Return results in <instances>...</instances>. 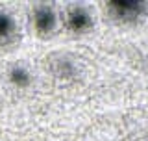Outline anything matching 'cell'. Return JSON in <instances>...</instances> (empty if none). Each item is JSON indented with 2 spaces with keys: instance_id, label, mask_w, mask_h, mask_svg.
I'll return each instance as SVG.
<instances>
[{
  "instance_id": "obj_1",
  "label": "cell",
  "mask_w": 148,
  "mask_h": 141,
  "mask_svg": "<svg viewBox=\"0 0 148 141\" xmlns=\"http://www.w3.org/2000/svg\"><path fill=\"white\" fill-rule=\"evenodd\" d=\"M108 11L115 21L135 22L148 11V2L143 0H111L108 2Z\"/></svg>"
},
{
  "instance_id": "obj_2",
  "label": "cell",
  "mask_w": 148,
  "mask_h": 141,
  "mask_svg": "<svg viewBox=\"0 0 148 141\" xmlns=\"http://www.w3.org/2000/svg\"><path fill=\"white\" fill-rule=\"evenodd\" d=\"M67 26L74 34H83V32H87L92 26V17H91V13L82 6L71 8L69 13H67Z\"/></svg>"
},
{
  "instance_id": "obj_3",
  "label": "cell",
  "mask_w": 148,
  "mask_h": 141,
  "mask_svg": "<svg viewBox=\"0 0 148 141\" xmlns=\"http://www.w3.org/2000/svg\"><path fill=\"white\" fill-rule=\"evenodd\" d=\"M56 13L50 6H37L34 9V26L37 30V34L41 35H46L56 28Z\"/></svg>"
},
{
  "instance_id": "obj_4",
  "label": "cell",
  "mask_w": 148,
  "mask_h": 141,
  "mask_svg": "<svg viewBox=\"0 0 148 141\" xmlns=\"http://www.w3.org/2000/svg\"><path fill=\"white\" fill-rule=\"evenodd\" d=\"M8 78H9V82L15 84L17 87H26V86H30V82H32L30 70L26 67H22V65H15V67L9 69Z\"/></svg>"
},
{
  "instance_id": "obj_5",
  "label": "cell",
  "mask_w": 148,
  "mask_h": 141,
  "mask_svg": "<svg viewBox=\"0 0 148 141\" xmlns=\"http://www.w3.org/2000/svg\"><path fill=\"white\" fill-rule=\"evenodd\" d=\"M15 34V21L11 15L0 11V39H9Z\"/></svg>"
}]
</instances>
